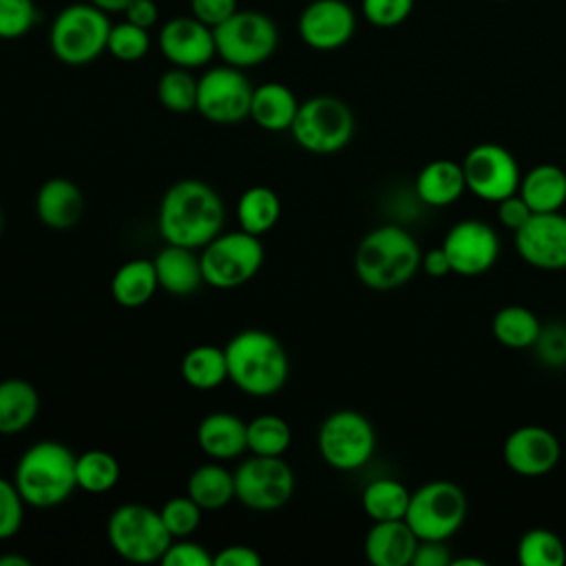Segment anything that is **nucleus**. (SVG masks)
Listing matches in <instances>:
<instances>
[{
  "label": "nucleus",
  "instance_id": "5",
  "mask_svg": "<svg viewBox=\"0 0 566 566\" xmlns=\"http://www.w3.org/2000/svg\"><path fill=\"white\" fill-rule=\"evenodd\" d=\"M106 539L111 548L130 564L161 562L172 535L157 509L126 502L111 511L106 520Z\"/></svg>",
  "mask_w": 566,
  "mask_h": 566
},
{
  "label": "nucleus",
  "instance_id": "50",
  "mask_svg": "<svg viewBox=\"0 0 566 566\" xmlns=\"http://www.w3.org/2000/svg\"><path fill=\"white\" fill-rule=\"evenodd\" d=\"M420 268H422L429 276H433V279H442V276L451 274V263H449L447 252L442 250V245L427 250V252L422 254Z\"/></svg>",
  "mask_w": 566,
  "mask_h": 566
},
{
  "label": "nucleus",
  "instance_id": "38",
  "mask_svg": "<svg viewBox=\"0 0 566 566\" xmlns=\"http://www.w3.org/2000/svg\"><path fill=\"white\" fill-rule=\"evenodd\" d=\"M150 49L148 29H142L128 20L111 27L106 51L119 62H137Z\"/></svg>",
  "mask_w": 566,
  "mask_h": 566
},
{
  "label": "nucleus",
  "instance_id": "52",
  "mask_svg": "<svg viewBox=\"0 0 566 566\" xmlns=\"http://www.w3.org/2000/svg\"><path fill=\"white\" fill-rule=\"evenodd\" d=\"M0 566H31V559L24 557V555L2 553V555H0Z\"/></svg>",
  "mask_w": 566,
  "mask_h": 566
},
{
  "label": "nucleus",
  "instance_id": "14",
  "mask_svg": "<svg viewBox=\"0 0 566 566\" xmlns=\"http://www.w3.org/2000/svg\"><path fill=\"white\" fill-rule=\"evenodd\" d=\"M460 164L467 190L482 201L497 203L500 199L517 192L520 188L522 172L517 159L509 148L495 142L475 144Z\"/></svg>",
  "mask_w": 566,
  "mask_h": 566
},
{
  "label": "nucleus",
  "instance_id": "37",
  "mask_svg": "<svg viewBox=\"0 0 566 566\" xmlns=\"http://www.w3.org/2000/svg\"><path fill=\"white\" fill-rule=\"evenodd\" d=\"M197 84L190 69L172 66L157 82V99L170 113H190L197 108Z\"/></svg>",
  "mask_w": 566,
  "mask_h": 566
},
{
  "label": "nucleus",
  "instance_id": "30",
  "mask_svg": "<svg viewBox=\"0 0 566 566\" xmlns=\"http://www.w3.org/2000/svg\"><path fill=\"white\" fill-rule=\"evenodd\" d=\"M179 371L186 385H190L192 389H199V391L217 389L228 380L226 352L223 347H217L210 343L197 345L184 354Z\"/></svg>",
  "mask_w": 566,
  "mask_h": 566
},
{
  "label": "nucleus",
  "instance_id": "35",
  "mask_svg": "<svg viewBox=\"0 0 566 566\" xmlns=\"http://www.w3.org/2000/svg\"><path fill=\"white\" fill-rule=\"evenodd\" d=\"M517 562L522 566H564L566 544L555 531L533 526L517 542Z\"/></svg>",
  "mask_w": 566,
  "mask_h": 566
},
{
  "label": "nucleus",
  "instance_id": "44",
  "mask_svg": "<svg viewBox=\"0 0 566 566\" xmlns=\"http://www.w3.org/2000/svg\"><path fill=\"white\" fill-rule=\"evenodd\" d=\"M214 555L199 542L190 537L172 539L168 551L164 553L161 562L164 566H212Z\"/></svg>",
  "mask_w": 566,
  "mask_h": 566
},
{
  "label": "nucleus",
  "instance_id": "13",
  "mask_svg": "<svg viewBox=\"0 0 566 566\" xmlns=\"http://www.w3.org/2000/svg\"><path fill=\"white\" fill-rule=\"evenodd\" d=\"M254 86L245 77L243 69L221 64L208 69L197 84V113L221 126L239 124L250 117Z\"/></svg>",
  "mask_w": 566,
  "mask_h": 566
},
{
  "label": "nucleus",
  "instance_id": "17",
  "mask_svg": "<svg viewBox=\"0 0 566 566\" xmlns=\"http://www.w3.org/2000/svg\"><path fill=\"white\" fill-rule=\"evenodd\" d=\"M562 458L557 436L542 424H522L513 429L502 444L504 464L522 478L551 473Z\"/></svg>",
  "mask_w": 566,
  "mask_h": 566
},
{
  "label": "nucleus",
  "instance_id": "25",
  "mask_svg": "<svg viewBox=\"0 0 566 566\" xmlns=\"http://www.w3.org/2000/svg\"><path fill=\"white\" fill-rule=\"evenodd\" d=\"M298 99L294 91L281 82H265L259 84L252 91V102H250V119L263 130L270 133H283L290 130L296 111H298Z\"/></svg>",
  "mask_w": 566,
  "mask_h": 566
},
{
  "label": "nucleus",
  "instance_id": "15",
  "mask_svg": "<svg viewBox=\"0 0 566 566\" xmlns=\"http://www.w3.org/2000/svg\"><path fill=\"white\" fill-rule=\"evenodd\" d=\"M442 250L447 252L453 274L480 276L495 265L500 237L493 226L482 219H462L447 230Z\"/></svg>",
  "mask_w": 566,
  "mask_h": 566
},
{
  "label": "nucleus",
  "instance_id": "27",
  "mask_svg": "<svg viewBox=\"0 0 566 566\" xmlns=\"http://www.w3.org/2000/svg\"><path fill=\"white\" fill-rule=\"evenodd\" d=\"M517 192L533 212H555L566 203V170L557 164H537L522 175Z\"/></svg>",
  "mask_w": 566,
  "mask_h": 566
},
{
  "label": "nucleus",
  "instance_id": "46",
  "mask_svg": "<svg viewBox=\"0 0 566 566\" xmlns=\"http://www.w3.org/2000/svg\"><path fill=\"white\" fill-rule=\"evenodd\" d=\"M190 11L197 20L214 29L239 11V4L237 0H190Z\"/></svg>",
  "mask_w": 566,
  "mask_h": 566
},
{
  "label": "nucleus",
  "instance_id": "23",
  "mask_svg": "<svg viewBox=\"0 0 566 566\" xmlns=\"http://www.w3.org/2000/svg\"><path fill=\"white\" fill-rule=\"evenodd\" d=\"M159 290L172 296H190L203 283L201 261L192 248L166 243L153 259Z\"/></svg>",
  "mask_w": 566,
  "mask_h": 566
},
{
  "label": "nucleus",
  "instance_id": "3",
  "mask_svg": "<svg viewBox=\"0 0 566 566\" xmlns=\"http://www.w3.org/2000/svg\"><path fill=\"white\" fill-rule=\"evenodd\" d=\"M422 261L418 241L396 223L369 230L356 245L354 272L358 281L376 292L398 290L413 279Z\"/></svg>",
  "mask_w": 566,
  "mask_h": 566
},
{
  "label": "nucleus",
  "instance_id": "11",
  "mask_svg": "<svg viewBox=\"0 0 566 566\" xmlns=\"http://www.w3.org/2000/svg\"><path fill=\"white\" fill-rule=\"evenodd\" d=\"M316 447L325 464L336 471L365 467L376 451V431L367 416L354 409L332 411L318 427Z\"/></svg>",
  "mask_w": 566,
  "mask_h": 566
},
{
  "label": "nucleus",
  "instance_id": "24",
  "mask_svg": "<svg viewBox=\"0 0 566 566\" xmlns=\"http://www.w3.org/2000/svg\"><path fill=\"white\" fill-rule=\"evenodd\" d=\"M416 197L431 208H447L467 192L462 164L453 159H431L416 175Z\"/></svg>",
  "mask_w": 566,
  "mask_h": 566
},
{
  "label": "nucleus",
  "instance_id": "36",
  "mask_svg": "<svg viewBox=\"0 0 566 566\" xmlns=\"http://www.w3.org/2000/svg\"><path fill=\"white\" fill-rule=\"evenodd\" d=\"M292 444V429L276 413H261L248 422V451L254 455H283Z\"/></svg>",
  "mask_w": 566,
  "mask_h": 566
},
{
  "label": "nucleus",
  "instance_id": "16",
  "mask_svg": "<svg viewBox=\"0 0 566 566\" xmlns=\"http://www.w3.org/2000/svg\"><path fill=\"white\" fill-rule=\"evenodd\" d=\"M515 250L524 263L544 272L566 270V214L533 212L528 221L513 232Z\"/></svg>",
  "mask_w": 566,
  "mask_h": 566
},
{
  "label": "nucleus",
  "instance_id": "22",
  "mask_svg": "<svg viewBox=\"0 0 566 566\" xmlns=\"http://www.w3.org/2000/svg\"><path fill=\"white\" fill-rule=\"evenodd\" d=\"M197 444L212 460H234L248 451V422L228 411H212L197 424Z\"/></svg>",
  "mask_w": 566,
  "mask_h": 566
},
{
  "label": "nucleus",
  "instance_id": "49",
  "mask_svg": "<svg viewBox=\"0 0 566 566\" xmlns=\"http://www.w3.org/2000/svg\"><path fill=\"white\" fill-rule=\"evenodd\" d=\"M126 20L142 27V29H148L157 24V18H159V9L155 4V0H133L126 11H124Z\"/></svg>",
  "mask_w": 566,
  "mask_h": 566
},
{
  "label": "nucleus",
  "instance_id": "19",
  "mask_svg": "<svg viewBox=\"0 0 566 566\" xmlns=\"http://www.w3.org/2000/svg\"><path fill=\"white\" fill-rule=\"evenodd\" d=\"M161 55L181 69L206 66L217 55L214 31L195 15H179L161 24L157 35Z\"/></svg>",
  "mask_w": 566,
  "mask_h": 566
},
{
  "label": "nucleus",
  "instance_id": "48",
  "mask_svg": "<svg viewBox=\"0 0 566 566\" xmlns=\"http://www.w3.org/2000/svg\"><path fill=\"white\" fill-rule=\"evenodd\" d=\"M212 566H261V555L252 546L230 544L214 555Z\"/></svg>",
  "mask_w": 566,
  "mask_h": 566
},
{
  "label": "nucleus",
  "instance_id": "26",
  "mask_svg": "<svg viewBox=\"0 0 566 566\" xmlns=\"http://www.w3.org/2000/svg\"><path fill=\"white\" fill-rule=\"evenodd\" d=\"M40 411L38 389L24 378L0 380V436L22 433Z\"/></svg>",
  "mask_w": 566,
  "mask_h": 566
},
{
  "label": "nucleus",
  "instance_id": "6",
  "mask_svg": "<svg viewBox=\"0 0 566 566\" xmlns=\"http://www.w3.org/2000/svg\"><path fill=\"white\" fill-rule=\"evenodd\" d=\"M108 13L91 2H75L64 7L49 31V44L55 60L69 66H84L95 62L108 44L111 33Z\"/></svg>",
  "mask_w": 566,
  "mask_h": 566
},
{
  "label": "nucleus",
  "instance_id": "33",
  "mask_svg": "<svg viewBox=\"0 0 566 566\" xmlns=\"http://www.w3.org/2000/svg\"><path fill=\"white\" fill-rule=\"evenodd\" d=\"M411 491L396 478H378L371 480L363 489V511L371 522L387 520H405L409 506Z\"/></svg>",
  "mask_w": 566,
  "mask_h": 566
},
{
  "label": "nucleus",
  "instance_id": "28",
  "mask_svg": "<svg viewBox=\"0 0 566 566\" xmlns=\"http://www.w3.org/2000/svg\"><path fill=\"white\" fill-rule=\"evenodd\" d=\"M157 290L159 281L150 259H130L122 263L111 279V296L126 310L144 307Z\"/></svg>",
  "mask_w": 566,
  "mask_h": 566
},
{
  "label": "nucleus",
  "instance_id": "34",
  "mask_svg": "<svg viewBox=\"0 0 566 566\" xmlns=\"http://www.w3.org/2000/svg\"><path fill=\"white\" fill-rule=\"evenodd\" d=\"M122 469L113 453L104 449H88L75 458L77 489L86 493H106L119 482Z\"/></svg>",
  "mask_w": 566,
  "mask_h": 566
},
{
  "label": "nucleus",
  "instance_id": "20",
  "mask_svg": "<svg viewBox=\"0 0 566 566\" xmlns=\"http://www.w3.org/2000/svg\"><path fill=\"white\" fill-rule=\"evenodd\" d=\"M418 542V535L405 520H387L369 526L363 551L374 566H411Z\"/></svg>",
  "mask_w": 566,
  "mask_h": 566
},
{
  "label": "nucleus",
  "instance_id": "45",
  "mask_svg": "<svg viewBox=\"0 0 566 566\" xmlns=\"http://www.w3.org/2000/svg\"><path fill=\"white\" fill-rule=\"evenodd\" d=\"M495 206H497L500 226L511 230V232L520 230L528 221V217L533 214V210L528 208V203L524 201V197L520 192H513V195L500 199Z\"/></svg>",
  "mask_w": 566,
  "mask_h": 566
},
{
  "label": "nucleus",
  "instance_id": "39",
  "mask_svg": "<svg viewBox=\"0 0 566 566\" xmlns=\"http://www.w3.org/2000/svg\"><path fill=\"white\" fill-rule=\"evenodd\" d=\"M201 506L186 493V495H175L166 500L159 509V515L172 535V539L179 537H192L195 531L201 524Z\"/></svg>",
  "mask_w": 566,
  "mask_h": 566
},
{
  "label": "nucleus",
  "instance_id": "2",
  "mask_svg": "<svg viewBox=\"0 0 566 566\" xmlns=\"http://www.w3.org/2000/svg\"><path fill=\"white\" fill-rule=\"evenodd\" d=\"M228 380L243 394L268 398L279 394L290 376L283 343L265 329H241L223 347Z\"/></svg>",
  "mask_w": 566,
  "mask_h": 566
},
{
  "label": "nucleus",
  "instance_id": "8",
  "mask_svg": "<svg viewBox=\"0 0 566 566\" xmlns=\"http://www.w3.org/2000/svg\"><path fill=\"white\" fill-rule=\"evenodd\" d=\"M354 128V113L340 97L314 95L298 104L290 133L303 150L332 155L352 142Z\"/></svg>",
  "mask_w": 566,
  "mask_h": 566
},
{
  "label": "nucleus",
  "instance_id": "4",
  "mask_svg": "<svg viewBox=\"0 0 566 566\" xmlns=\"http://www.w3.org/2000/svg\"><path fill=\"white\" fill-rule=\"evenodd\" d=\"M75 453L60 440H38L24 449L13 469V482L33 509H53L77 489Z\"/></svg>",
  "mask_w": 566,
  "mask_h": 566
},
{
  "label": "nucleus",
  "instance_id": "42",
  "mask_svg": "<svg viewBox=\"0 0 566 566\" xmlns=\"http://www.w3.org/2000/svg\"><path fill=\"white\" fill-rule=\"evenodd\" d=\"M416 0H360L363 18L376 29L400 27L413 11Z\"/></svg>",
  "mask_w": 566,
  "mask_h": 566
},
{
  "label": "nucleus",
  "instance_id": "54",
  "mask_svg": "<svg viewBox=\"0 0 566 566\" xmlns=\"http://www.w3.org/2000/svg\"><path fill=\"white\" fill-rule=\"evenodd\" d=\"M2 228H4V212H2V208H0V232H2Z\"/></svg>",
  "mask_w": 566,
  "mask_h": 566
},
{
  "label": "nucleus",
  "instance_id": "10",
  "mask_svg": "<svg viewBox=\"0 0 566 566\" xmlns=\"http://www.w3.org/2000/svg\"><path fill=\"white\" fill-rule=\"evenodd\" d=\"M467 495L451 480H431L411 491L405 522L418 539H449L467 520Z\"/></svg>",
  "mask_w": 566,
  "mask_h": 566
},
{
  "label": "nucleus",
  "instance_id": "51",
  "mask_svg": "<svg viewBox=\"0 0 566 566\" xmlns=\"http://www.w3.org/2000/svg\"><path fill=\"white\" fill-rule=\"evenodd\" d=\"M91 4H95L97 9L106 11V13H124L126 7L133 2V0H88Z\"/></svg>",
  "mask_w": 566,
  "mask_h": 566
},
{
  "label": "nucleus",
  "instance_id": "43",
  "mask_svg": "<svg viewBox=\"0 0 566 566\" xmlns=\"http://www.w3.org/2000/svg\"><path fill=\"white\" fill-rule=\"evenodd\" d=\"M24 506L18 486L13 480L0 475V542L11 539L24 522Z\"/></svg>",
  "mask_w": 566,
  "mask_h": 566
},
{
  "label": "nucleus",
  "instance_id": "7",
  "mask_svg": "<svg viewBox=\"0 0 566 566\" xmlns=\"http://www.w3.org/2000/svg\"><path fill=\"white\" fill-rule=\"evenodd\" d=\"M263 259L261 237L245 230L219 232L199 254L203 283L214 290H237L256 276Z\"/></svg>",
  "mask_w": 566,
  "mask_h": 566
},
{
  "label": "nucleus",
  "instance_id": "21",
  "mask_svg": "<svg viewBox=\"0 0 566 566\" xmlns=\"http://www.w3.org/2000/svg\"><path fill=\"white\" fill-rule=\"evenodd\" d=\"M84 212V195L66 177L46 179L35 195V214L51 230H71Z\"/></svg>",
  "mask_w": 566,
  "mask_h": 566
},
{
  "label": "nucleus",
  "instance_id": "55",
  "mask_svg": "<svg viewBox=\"0 0 566 566\" xmlns=\"http://www.w3.org/2000/svg\"><path fill=\"white\" fill-rule=\"evenodd\" d=\"M497 2H504V0H497Z\"/></svg>",
  "mask_w": 566,
  "mask_h": 566
},
{
  "label": "nucleus",
  "instance_id": "18",
  "mask_svg": "<svg viewBox=\"0 0 566 566\" xmlns=\"http://www.w3.org/2000/svg\"><path fill=\"white\" fill-rule=\"evenodd\" d=\"M356 33V13L345 0H312L298 15V35L314 51H336Z\"/></svg>",
  "mask_w": 566,
  "mask_h": 566
},
{
  "label": "nucleus",
  "instance_id": "41",
  "mask_svg": "<svg viewBox=\"0 0 566 566\" xmlns=\"http://www.w3.org/2000/svg\"><path fill=\"white\" fill-rule=\"evenodd\" d=\"M535 358L551 369H559L566 365V325L553 321L542 325L535 343H533Z\"/></svg>",
  "mask_w": 566,
  "mask_h": 566
},
{
  "label": "nucleus",
  "instance_id": "47",
  "mask_svg": "<svg viewBox=\"0 0 566 566\" xmlns=\"http://www.w3.org/2000/svg\"><path fill=\"white\" fill-rule=\"evenodd\" d=\"M453 555L447 539H420L411 566H451Z\"/></svg>",
  "mask_w": 566,
  "mask_h": 566
},
{
  "label": "nucleus",
  "instance_id": "1",
  "mask_svg": "<svg viewBox=\"0 0 566 566\" xmlns=\"http://www.w3.org/2000/svg\"><path fill=\"white\" fill-rule=\"evenodd\" d=\"M226 208L221 195L206 181L186 177L175 181L161 197L157 230L166 243L203 248L223 230Z\"/></svg>",
  "mask_w": 566,
  "mask_h": 566
},
{
  "label": "nucleus",
  "instance_id": "9",
  "mask_svg": "<svg viewBox=\"0 0 566 566\" xmlns=\"http://www.w3.org/2000/svg\"><path fill=\"white\" fill-rule=\"evenodd\" d=\"M217 55L237 69H252L272 57L279 46L274 20L261 11L239 9L212 29Z\"/></svg>",
  "mask_w": 566,
  "mask_h": 566
},
{
  "label": "nucleus",
  "instance_id": "12",
  "mask_svg": "<svg viewBox=\"0 0 566 566\" xmlns=\"http://www.w3.org/2000/svg\"><path fill=\"white\" fill-rule=\"evenodd\" d=\"M296 478L283 455H250L234 469V500L252 511H276L294 495Z\"/></svg>",
  "mask_w": 566,
  "mask_h": 566
},
{
  "label": "nucleus",
  "instance_id": "53",
  "mask_svg": "<svg viewBox=\"0 0 566 566\" xmlns=\"http://www.w3.org/2000/svg\"><path fill=\"white\" fill-rule=\"evenodd\" d=\"M451 566H486V562L480 557H453Z\"/></svg>",
  "mask_w": 566,
  "mask_h": 566
},
{
  "label": "nucleus",
  "instance_id": "31",
  "mask_svg": "<svg viewBox=\"0 0 566 566\" xmlns=\"http://www.w3.org/2000/svg\"><path fill=\"white\" fill-rule=\"evenodd\" d=\"M279 217L281 199L270 186H250L237 201L239 228L254 237H263L265 232H270L276 226Z\"/></svg>",
  "mask_w": 566,
  "mask_h": 566
},
{
  "label": "nucleus",
  "instance_id": "40",
  "mask_svg": "<svg viewBox=\"0 0 566 566\" xmlns=\"http://www.w3.org/2000/svg\"><path fill=\"white\" fill-rule=\"evenodd\" d=\"M38 20L33 0H0V40L27 35Z\"/></svg>",
  "mask_w": 566,
  "mask_h": 566
},
{
  "label": "nucleus",
  "instance_id": "29",
  "mask_svg": "<svg viewBox=\"0 0 566 566\" xmlns=\"http://www.w3.org/2000/svg\"><path fill=\"white\" fill-rule=\"evenodd\" d=\"M186 493L203 511H219L234 500V471H228L219 460L199 464L188 478Z\"/></svg>",
  "mask_w": 566,
  "mask_h": 566
},
{
  "label": "nucleus",
  "instance_id": "32",
  "mask_svg": "<svg viewBox=\"0 0 566 566\" xmlns=\"http://www.w3.org/2000/svg\"><path fill=\"white\" fill-rule=\"evenodd\" d=\"M542 323L537 314L524 305H504L491 318L493 338L509 349L533 347Z\"/></svg>",
  "mask_w": 566,
  "mask_h": 566
}]
</instances>
